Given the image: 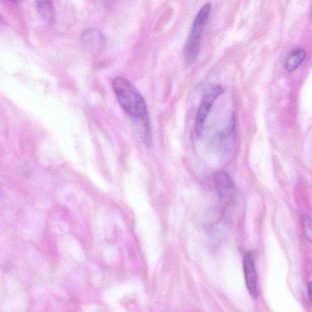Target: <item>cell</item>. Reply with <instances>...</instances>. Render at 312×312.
<instances>
[{
	"label": "cell",
	"instance_id": "6da1fadb",
	"mask_svg": "<svg viewBox=\"0 0 312 312\" xmlns=\"http://www.w3.org/2000/svg\"><path fill=\"white\" fill-rule=\"evenodd\" d=\"M113 85L120 105L129 115L135 120L148 116L144 98L130 81L119 77L114 80Z\"/></svg>",
	"mask_w": 312,
	"mask_h": 312
},
{
	"label": "cell",
	"instance_id": "7a4b0ae2",
	"mask_svg": "<svg viewBox=\"0 0 312 312\" xmlns=\"http://www.w3.org/2000/svg\"><path fill=\"white\" fill-rule=\"evenodd\" d=\"M223 92L222 87L217 86L214 87L210 93L205 94L203 97L201 105L197 111L195 121V131L197 136H201L204 130V127L206 119L209 113H210L212 107L216 99L219 98L220 94Z\"/></svg>",
	"mask_w": 312,
	"mask_h": 312
},
{
	"label": "cell",
	"instance_id": "3957f363",
	"mask_svg": "<svg viewBox=\"0 0 312 312\" xmlns=\"http://www.w3.org/2000/svg\"><path fill=\"white\" fill-rule=\"evenodd\" d=\"M80 42L83 47L93 53L99 52L105 45V39L102 34L96 29L85 30L80 37Z\"/></svg>",
	"mask_w": 312,
	"mask_h": 312
},
{
	"label": "cell",
	"instance_id": "277c9868",
	"mask_svg": "<svg viewBox=\"0 0 312 312\" xmlns=\"http://www.w3.org/2000/svg\"><path fill=\"white\" fill-rule=\"evenodd\" d=\"M215 185L219 196L223 201L230 202L235 193V187L231 177L227 173L218 172L214 176Z\"/></svg>",
	"mask_w": 312,
	"mask_h": 312
},
{
	"label": "cell",
	"instance_id": "5b68a950",
	"mask_svg": "<svg viewBox=\"0 0 312 312\" xmlns=\"http://www.w3.org/2000/svg\"><path fill=\"white\" fill-rule=\"evenodd\" d=\"M243 268L248 290L254 298H257V277L253 257L250 253L246 254L243 259Z\"/></svg>",
	"mask_w": 312,
	"mask_h": 312
},
{
	"label": "cell",
	"instance_id": "8992f818",
	"mask_svg": "<svg viewBox=\"0 0 312 312\" xmlns=\"http://www.w3.org/2000/svg\"><path fill=\"white\" fill-rule=\"evenodd\" d=\"M211 5L205 4L197 13L195 19L193 22L190 37L193 38L201 39V34L210 16Z\"/></svg>",
	"mask_w": 312,
	"mask_h": 312
},
{
	"label": "cell",
	"instance_id": "52a82bcc",
	"mask_svg": "<svg viewBox=\"0 0 312 312\" xmlns=\"http://www.w3.org/2000/svg\"><path fill=\"white\" fill-rule=\"evenodd\" d=\"M36 5L42 21L47 24H52L55 19V14L51 0H36Z\"/></svg>",
	"mask_w": 312,
	"mask_h": 312
},
{
	"label": "cell",
	"instance_id": "ba28073f",
	"mask_svg": "<svg viewBox=\"0 0 312 312\" xmlns=\"http://www.w3.org/2000/svg\"><path fill=\"white\" fill-rule=\"evenodd\" d=\"M307 51L303 49H298L292 52L286 60L285 63V69L288 71H293L299 67L304 61Z\"/></svg>",
	"mask_w": 312,
	"mask_h": 312
},
{
	"label": "cell",
	"instance_id": "9c48e42d",
	"mask_svg": "<svg viewBox=\"0 0 312 312\" xmlns=\"http://www.w3.org/2000/svg\"><path fill=\"white\" fill-rule=\"evenodd\" d=\"M205 222L207 225H214L218 222L222 216V211L218 208L212 209L206 215Z\"/></svg>",
	"mask_w": 312,
	"mask_h": 312
},
{
	"label": "cell",
	"instance_id": "30bf717a",
	"mask_svg": "<svg viewBox=\"0 0 312 312\" xmlns=\"http://www.w3.org/2000/svg\"><path fill=\"white\" fill-rule=\"evenodd\" d=\"M303 228L308 240L312 242V220L306 216L303 221Z\"/></svg>",
	"mask_w": 312,
	"mask_h": 312
},
{
	"label": "cell",
	"instance_id": "8fae6325",
	"mask_svg": "<svg viewBox=\"0 0 312 312\" xmlns=\"http://www.w3.org/2000/svg\"><path fill=\"white\" fill-rule=\"evenodd\" d=\"M308 295L309 299H310V301L312 305V282H310L308 284Z\"/></svg>",
	"mask_w": 312,
	"mask_h": 312
},
{
	"label": "cell",
	"instance_id": "7c38bea8",
	"mask_svg": "<svg viewBox=\"0 0 312 312\" xmlns=\"http://www.w3.org/2000/svg\"><path fill=\"white\" fill-rule=\"evenodd\" d=\"M9 1L13 2L14 4H19L22 2V0H9Z\"/></svg>",
	"mask_w": 312,
	"mask_h": 312
}]
</instances>
